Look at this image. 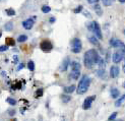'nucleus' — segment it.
<instances>
[{"label": "nucleus", "instance_id": "obj_7", "mask_svg": "<svg viewBox=\"0 0 125 121\" xmlns=\"http://www.w3.org/2000/svg\"><path fill=\"white\" fill-rule=\"evenodd\" d=\"M95 100H96V96H90V97H88L85 100V102H83L82 108L85 109V110H88V109H90V106H92V104H93V102Z\"/></svg>", "mask_w": 125, "mask_h": 121}, {"label": "nucleus", "instance_id": "obj_32", "mask_svg": "<svg viewBox=\"0 0 125 121\" xmlns=\"http://www.w3.org/2000/svg\"><path fill=\"white\" fill-rule=\"evenodd\" d=\"M81 11H82V6L81 5H79L75 9H73V12L74 13H79V12H81Z\"/></svg>", "mask_w": 125, "mask_h": 121}, {"label": "nucleus", "instance_id": "obj_17", "mask_svg": "<svg viewBox=\"0 0 125 121\" xmlns=\"http://www.w3.org/2000/svg\"><path fill=\"white\" fill-rule=\"evenodd\" d=\"M117 49H118V51H120L121 53H123V54L125 55V44H124L123 42H120V43H119Z\"/></svg>", "mask_w": 125, "mask_h": 121}, {"label": "nucleus", "instance_id": "obj_20", "mask_svg": "<svg viewBox=\"0 0 125 121\" xmlns=\"http://www.w3.org/2000/svg\"><path fill=\"white\" fill-rule=\"evenodd\" d=\"M124 100H125V95H123L122 97H120L119 99L115 102V106H116V107H119V106L124 102Z\"/></svg>", "mask_w": 125, "mask_h": 121}, {"label": "nucleus", "instance_id": "obj_21", "mask_svg": "<svg viewBox=\"0 0 125 121\" xmlns=\"http://www.w3.org/2000/svg\"><path fill=\"white\" fill-rule=\"evenodd\" d=\"M26 40H28V36H25V35H20L17 38V42L18 43H24Z\"/></svg>", "mask_w": 125, "mask_h": 121}, {"label": "nucleus", "instance_id": "obj_44", "mask_svg": "<svg viewBox=\"0 0 125 121\" xmlns=\"http://www.w3.org/2000/svg\"><path fill=\"white\" fill-rule=\"evenodd\" d=\"M123 88L125 89V82H124V84H123Z\"/></svg>", "mask_w": 125, "mask_h": 121}, {"label": "nucleus", "instance_id": "obj_40", "mask_svg": "<svg viewBox=\"0 0 125 121\" xmlns=\"http://www.w3.org/2000/svg\"><path fill=\"white\" fill-rule=\"evenodd\" d=\"M120 3H125V0H119Z\"/></svg>", "mask_w": 125, "mask_h": 121}, {"label": "nucleus", "instance_id": "obj_30", "mask_svg": "<svg viewBox=\"0 0 125 121\" xmlns=\"http://www.w3.org/2000/svg\"><path fill=\"white\" fill-rule=\"evenodd\" d=\"M117 117V112H114V113H112L111 115L109 116V118H108V121H113V120H115V118Z\"/></svg>", "mask_w": 125, "mask_h": 121}, {"label": "nucleus", "instance_id": "obj_23", "mask_svg": "<svg viewBox=\"0 0 125 121\" xmlns=\"http://www.w3.org/2000/svg\"><path fill=\"white\" fill-rule=\"evenodd\" d=\"M61 100L63 101V103H68V102L71 100V97L68 96V95H62L61 96Z\"/></svg>", "mask_w": 125, "mask_h": 121}, {"label": "nucleus", "instance_id": "obj_8", "mask_svg": "<svg viewBox=\"0 0 125 121\" xmlns=\"http://www.w3.org/2000/svg\"><path fill=\"white\" fill-rule=\"evenodd\" d=\"M34 24H35V21H34L33 18H28V20L22 21V26H24L25 30H31L34 26Z\"/></svg>", "mask_w": 125, "mask_h": 121}, {"label": "nucleus", "instance_id": "obj_36", "mask_svg": "<svg viewBox=\"0 0 125 121\" xmlns=\"http://www.w3.org/2000/svg\"><path fill=\"white\" fill-rule=\"evenodd\" d=\"M89 3H90V4H95V3H97L99 0H86Z\"/></svg>", "mask_w": 125, "mask_h": 121}, {"label": "nucleus", "instance_id": "obj_33", "mask_svg": "<svg viewBox=\"0 0 125 121\" xmlns=\"http://www.w3.org/2000/svg\"><path fill=\"white\" fill-rule=\"evenodd\" d=\"M8 50V46H6V45H2V46H0V52H4V51H7Z\"/></svg>", "mask_w": 125, "mask_h": 121}, {"label": "nucleus", "instance_id": "obj_12", "mask_svg": "<svg viewBox=\"0 0 125 121\" xmlns=\"http://www.w3.org/2000/svg\"><path fill=\"white\" fill-rule=\"evenodd\" d=\"M75 89H76V86H75L74 85H71V86H65V88H64V92H65L66 94H71V93L74 92Z\"/></svg>", "mask_w": 125, "mask_h": 121}, {"label": "nucleus", "instance_id": "obj_9", "mask_svg": "<svg viewBox=\"0 0 125 121\" xmlns=\"http://www.w3.org/2000/svg\"><path fill=\"white\" fill-rule=\"evenodd\" d=\"M119 72H120V70L118 68V66H116V65L111 66V68H110V76L112 78H115V77L118 76Z\"/></svg>", "mask_w": 125, "mask_h": 121}, {"label": "nucleus", "instance_id": "obj_22", "mask_svg": "<svg viewBox=\"0 0 125 121\" xmlns=\"http://www.w3.org/2000/svg\"><path fill=\"white\" fill-rule=\"evenodd\" d=\"M94 9H95V11L97 12V14L98 15H102V9H101V6L100 5H98V4H96L94 6Z\"/></svg>", "mask_w": 125, "mask_h": 121}, {"label": "nucleus", "instance_id": "obj_16", "mask_svg": "<svg viewBox=\"0 0 125 121\" xmlns=\"http://www.w3.org/2000/svg\"><path fill=\"white\" fill-rule=\"evenodd\" d=\"M79 75H80V71H76V70H71L70 73V77L73 79H78Z\"/></svg>", "mask_w": 125, "mask_h": 121}, {"label": "nucleus", "instance_id": "obj_37", "mask_svg": "<svg viewBox=\"0 0 125 121\" xmlns=\"http://www.w3.org/2000/svg\"><path fill=\"white\" fill-rule=\"evenodd\" d=\"M17 62H18V57L17 56H13V63L17 64Z\"/></svg>", "mask_w": 125, "mask_h": 121}, {"label": "nucleus", "instance_id": "obj_15", "mask_svg": "<svg viewBox=\"0 0 125 121\" xmlns=\"http://www.w3.org/2000/svg\"><path fill=\"white\" fill-rule=\"evenodd\" d=\"M89 40H90V42L92 43L93 45H95V46H100V44H99V41H98V39L95 36H90L89 37Z\"/></svg>", "mask_w": 125, "mask_h": 121}, {"label": "nucleus", "instance_id": "obj_2", "mask_svg": "<svg viewBox=\"0 0 125 121\" xmlns=\"http://www.w3.org/2000/svg\"><path fill=\"white\" fill-rule=\"evenodd\" d=\"M90 85V78L88 75H83L81 79L79 81V84H78L77 89H76V92L78 95H83V94H85L88 92Z\"/></svg>", "mask_w": 125, "mask_h": 121}, {"label": "nucleus", "instance_id": "obj_27", "mask_svg": "<svg viewBox=\"0 0 125 121\" xmlns=\"http://www.w3.org/2000/svg\"><path fill=\"white\" fill-rule=\"evenodd\" d=\"M42 11H43L44 13H48L51 11V7H49L48 5H44L43 7H42Z\"/></svg>", "mask_w": 125, "mask_h": 121}, {"label": "nucleus", "instance_id": "obj_14", "mask_svg": "<svg viewBox=\"0 0 125 121\" xmlns=\"http://www.w3.org/2000/svg\"><path fill=\"white\" fill-rule=\"evenodd\" d=\"M110 94H111V97L113 98V99H116V98L119 97L120 92H119L118 89H112L111 92H110Z\"/></svg>", "mask_w": 125, "mask_h": 121}, {"label": "nucleus", "instance_id": "obj_3", "mask_svg": "<svg viewBox=\"0 0 125 121\" xmlns=\"http://www.w3.org/2000/svg\"><path fill=\"white\" fill-rule=\"evenodd\" d=\"M71 51L73 53H79L82 49V44H81V41L78 39V38H74V39L71 41Z\"/></svg>", "mask_w": 125, "mask_h": 121}, {"label": "nucleus", "instance_id": "obj_5", "mask_svg": "<svg viewBox=\"0 0 125 121\" xmlns=\"http://www.w3.org/2000/svg\"><path fill=\"white\" fill-rule=\"evenodd\" d=\"M40 48H41V50L44 52H50L53 49V45L49 40H43L40 43Z\"/></svg>", "mask_w": 125, "mask_h": 121}, {"label": "nucleus", "instance_id": "obj_35", "mask_svg": "<svg viewBox=\"0 0 125 121\" xmlns=\"http://www.w3.org/2000/svg\"><path fill=\"white\" fill-rule=\"evenodd\" d=\"M83 14H85V16H86V17H92V15H90V13L89 12V11H85V12H83Z\"/></svg>", "mask_w": 125, "mask_h": 121}, {"label": "nucleus", "instance_id": "obj_42", "mask_svg": "<svg viewBox=\"0 0 125 121\" xmlns=\"http://www.w3.org/2000/svg\"><path fill=\"white\" fill-rule=\"evenodd\" d=\"M1 36H2V33H1V32H0V38H1Z\"/></svg>", "mask_w": 125, "mask_h": 121}, {"label": "nucleus", "instance_id": "obj_24", "mask_svg": "<svg viewBox=\"0 0 125 121\" xmlns=\"http://www.w3.org/2000/svg\"><path fill=\"white\" fill-rule=\"evenodd\" d=\"M28 67H29V69L31 70V71H34V70H35V63H34V61L30 60L29 63H28Z\"/></svg>", "mask_w": 125, "mask_h": 121}, {"label": "nucleus", "instance_id": "obj_46", "mask_svg": "<svg viewBox=\"0 0 125 121\" xmlns=\"http://www.w3.org/2000/svg\"><path fill=\"white\" fill-rule=\"evenodd\" d=\"M123 33H124V35H125V30H124V32H123Z\"/></svg>", "mask_w": 125, "mask_h": 121}, {"label": "nucleus", "instance_id": "obj_4", "mask_svg": "<svg viewBox=\"0 0 125 121\" xmlns=\"http://www.w3.org/2000/svg\"><path fill=\"white\" fill-rule=\"evenodd\" d=\"M92 32L95 33V37L97 39H102L103 38V35H102V31H101V28H100V25L99 22L97 21H92Z\"/></svg>", "mask_w": 125, "mask_h": 121}, {"label": "nucleus", "instance_id": "obj_11", "mask_svg": "<svg viewBox=\"0 0 125 121\" xmlns=\"http://www.w3.org/2000/svg\"><path fill=\"white\" fill-rule=\"evenodd\" d=\"M71 65V70H76V71H80V64L77 61H72L70 63Z\"/></svg>", "mask_w": 125, "mask_h": 121}, {"label": "nucleus", "instance_id": "obj_18", "mask_svg": "<svg viewBox=\"0 0 125 121\" xmlns=\"http://www.w3.org/2000/svg\"><path fill=\"white\" fill-rule=\"evenodd\" d=\"M15 45V41L12 38H6V46H14Z\"/></svg>", "mask_w": 125, "mask_h": 121}, {"label": "nucleus", "instance_id": "obj_13", "mask_svg": "<svg viewBox=\"0 0 125 121\" xmlns=\"http://www.w3.org/2000/svg\"><path fill=\"white\" fill-rule=\"evenodd\" d=\"M121 42L120 40H118V39H116V38H112L111 40H110V45H111L112 47H114V48H117L118 47V45H119V43Z\"/></svg>", "mask_w": 125, "mask_h": 121}, {"label": "nucleus", "instance_id": "obj_28", "mask_svg": "<svg viewBox=\"0 0 125 121\" xmlns=\"http://www.w3.org/2000/svg\"><path fill=\"white\" fill-rule=\"evenodd\" d=\"M42 95H43V89H38L36 94H35V97L36 98H40V97H42Z\"/></svg>", "mask_w": 125, "mask_h": 121}, {"label": "nucleus", "instance_id": "obj_19", "mask_svg": "<svg viewBox=\"0 0 125 121\" xmlns=\"http://www.w3.org/2000/svg\"><path fill=\"white\" fill-rule=\"evenodd\" d=\"M4 29L6 30L7 32H10V31H12V29H13V24L11 21H9V22H7V24H5V25H4Z\"/></svg>", "mask_w": 125, "mask_h": 121}, {"label": "nucleus", "instance_id": "obj_31", "mask_svg": "<svg viewBox=\"0 0 125 121\" xmlns=\"http://www.w3.org/2000/svg\"><path fill=\"white\" fill-rule=\"evenodd\" d=\"M102 2H103L104 6H110L112 4V0H102Z\"/></svg>", "mask_w": 125, "mask_h": 121}, {"label": "nucleus", "instance_id": "obj_45", "mask_svg": "<svg viewBox=\"0 0 125 121\" xmlns=\"http://www.w3.org/2000/svg\"><path fill=\"white\" fill-rule=\"evenodd\" d=\"M115 121H123V120H121V119H119V120H115Z\"/></svg>", "mask_w": 125, "mask_h": 121}, {"label": "nucleus", "instance_id": "obj_41", "mask_svg": "<svg viewBox=\"0 0 125 121\" xmlns=\"http://www.w3.org/2000/svg\"><path fill=\"white\" fill-rule=\"evenodd\" d=\"M122 69H123V72L125 73V65H123V67H122Z\"/></svg>", "mask_w": 125, "mask_h": 121}, {"label": "nucleus", "instance_id": "obj_26", "mask_svg": "<svg viewBox=\"0 0 125 121\" xmlns=\"http://www.w3.org/2000/svg\"><path fill=\"white\" fill-rule=\"evenodd\" d=\"M6 13H7V15H8V16H13V15H15V11H14V9H12V8L7 9V10H6Z\"/></svg>", "mask_w": 125, "mask_h": 121}, {"label": "nucleus", "instance_id": "obj_10", "mask_svg": "<svg viewBox=\"0 0 125 121\" xmlns=\"http://www.w3.org/2000/svg\"><path fill=\"white\" fill-rule=\"evenodd\" d=\"M69 65H70V60H69V58H65V59L63 60L61 66H60V70H61V71H66Z\"/></svg>", "mask_w": 125, "mask_h": 121}, {"label": "nucleus", "instance_id": "obj_39", "mask_svg": "<svg viewBox=\"0 0 125 121\" xmlns=\"http://www.w3.org/2000/svg\"><path fill=\"white\" fill-rule=\"evenodd\" d=\"M55 21V17H51L50 18V22H54Z\"/></svg>", "mask_w": 125, "mask_h": 121}, {"label": "nucleus", "instance_id": "obj_38", "mask_svg": "<svg viewBox=\"0 0 125 121\" xmlns=\"http://www.w3.org/2000/svg\"><path fill=\"white\" fill-rule=\"evenodd\" d=\"M8 113H9L10 116H13L14 114H15V111H14V110H8Z\"/></svg>", "mask_w": 125, "mask_h": 121}, {"label": "nucleus", "instance_id": "obj_6", "mask_svg": "<svg viewBox=\"0 0 125 121\" xmlns=\"http://www.w3.org/2000/svg\"><path fill=\"white\" fill-rule=\"evenodd\" d=\"M124 58H125V55L123 54V53H121L120 51H116V52L113 53V55H112V60H113V62L114 63L121 62Z\"/></svg>", "mask_w": 125, "mask_h": 121}, {"label": "nucleus", "instance_id": "obj_29", "mask_svg": "<svg viewBox=\"0 0 125 121\" xmlns=\"http://www.w3.org/2000/svg\"><path fill=\"white\" fill-rule=\"evenodd\" d=\"M98 64H99V67H100L99 69H105V61L103 59H100V61Z\"/></svg>", "mask_w": 125, "mask_h": 121}, {"label": "nucleus", "instance_id": "obj_25", "mask_svg": "<svg viewBox=\"0 0 125 121\" xmlns=\"http://www.w3.org/2000/svg\"><path fill=\"white\" fill-rule=\"evenodd\" d=\"M6 102H7V103H8L9 105H11V106H14V105L16 104V101L14 100V99H12V98H7Z\"/></svg>", "mask_w": 125, "mask_h": 121}, {"label": "nucleus", "instance_id": "obj_43", "mask_svg": "<svg viewBox=\"0 0 125 121\" xmlns=\"http://www.w3.org/2000/svg\"><path fill=\"white\" fill-rule=\"evenodd\" d=\"M11 121H17L16 119H12V120H11Z\"/></svg>", "mask_w": 125, "mask_h": 121}, {"label": "nucleus", "instance_id": "obj_34", "mask_svg": "<svg viewBox=\"0 0 125 121\" xmlns=\"http://www.w3.org/2000/svg\"><path fill=\"white\" fill-rule=\"evenodd\" d=\"M25 67V64L24 63H20V65L17 66V68H16V70H20V69H22Z\"/></svg>", "mask_w": 125, "mask_h": 121}, {"label": "nucleus", "instance_id": "obj_1", "mask_svg": "<svg viewBox=\"0 0 125 121\" xmlns=\"http://www.w3.org/2000/svg\"><path fill=\"white\" fill-rule=\"evenodd\" d=\"M100 55L96 49H90L85 53L83 62L86 68H92L95 64H98L100 61Z\"/></svg>", "mask_w": 125, "mask_h": 121}]
</instances>
